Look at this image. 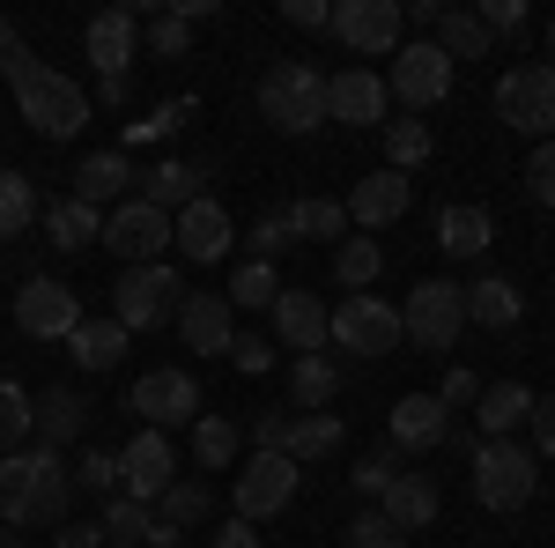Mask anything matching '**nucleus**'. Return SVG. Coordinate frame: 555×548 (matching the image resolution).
<instances>
[{"mask_svg":"<svg viewBox=\"0 0 555 548\" xmlns=\"http://www.w3.org/2000/svg\"><path fill=\"white\" fill-rule=\"evenodd\" d=\"M334 275H341V290H348V296H363V290H371V282L385 275L378 238H341V245H334Z\"/></svg>","mask_w":555,"mask_h":548,"instance_id":"35","label":"nucleus"},{"mask_svg":"<svg viewBox=\"0 0 555 548\" xmlns=\"http://www.w3.org/2000/svg\"><path fill=\"white\" fill-rule=\"evenodd\" d=\"M274 341L297 348V356H319L326 348V304L311 290H282L274 296Z\"/></svg>","mask_w":555,"mask_h":548,"instance_id":"23","label":"nucleus"},{"mask_svg":"<svg viewBox=\"0 0 555 548\" xmlns=\"http://www.w3.org/2000/svg\"><path fill=\"white\" fill-rule=\"evenodd\" d=\"M96 245H112L119 267H156V259L171 253V215L149 208V201L133 193V201H119V208L104 215V238H96Z\"/></svg>","mask_w":555,"mask_h":548,"instance_id":"11","label":"nucleus"},{"mask_svg":"<svg viewBox=\"0 0 555 548\" xmlns=\"http://www.w3.org/2000/svg\"><path fill=\"white\" fill-rule=\"evenodd\" d=\"M52 548H104V526H75V519H67V526L52 534Z\"/></svg>","mask_w":555,"mask_h":548,"instance_id":"57","label":"nucleus"},{"mask_svg":"<svg viewBox=\"0 0 555 548\" xmlns=\"http://www.w3.org/2000/svg\"><path fill=\"white\" fill-rule=\"evenodd\" d=\"M15 112H23L44 141H75V133L89 127V89L75 82V75H60V67L38 60V67L15 82Z\"/></svg>","mask_w":555,"mask_h":548,"instance_id":"4","label":"nucleus"},{"mask_svg":"<svg viewBox=\"0 0 555 548\" xmlns=\"http://www.w3.org/2000/svg\"><path fill=\"white\" fill-rule=\"evenodd\" d=\"M67 356H75L82 371H112V364L127 356V327H119L112 311H104V319H89V311H82V327L67 334Z\"/></svg>","mask_w":555,"mask_h":548,"instance_id":"29","label":"nucleus"},{"mask_svg":"<svg viewBox=\"0 0 555 548\" xmlns=\"http://www.w3.org/2000/svg\"><path fill=\"white\" fill-rule=\"evenodd\" d=\"M178 304H185V282H178L171 259H156V267H119V290H112V319H119L127 334H156V327H171Z\"/></svg>","mask_w":555,"mask_h":548,"instance_id":"6","label":"nucleus"},{"mask_svg":"<svg viewBox=\"0 0 555 548\" xmlns=\"http://www.w3.org/2000/svg\"><path fill=\"white\" fill-rule=\"evenodd\" d=\"M489 30H481V15H474V8H452V15H444V23H437V52H444V60H489Z\"/></svg>","mask_w":555,"mask_h":548,"instance_id":"36","label":"nucleus"},{"mask_svg":"<svg viewBox=\"0 0 555 548\" xmlns=\"http://www.w3.org/2000/svg\"><path fill=\"white\" fill-rule=\"evenodd\" d=\"M89 67H96V82H133V44H141V15L133 8H104V15H89Z\"/></svg>","mask_w":555,"mask_h":548,"instance_id":"16","label":"nucleus"},{"mask_svg":"<svg viewBox=\"0 0 555 548\" xmlns=\"http://www.w3.org/2000/svg\"><path fill=\"white\" fill-rule=\"evenodd\" d=\"M30 67H38V60H30V44L15 38V23H8V15H0V75H8V82H23V75H30Z\"/></svg>","mask_w":555,"mask_h":548,"instance_id":"50","label":"nucleus"},{"mask_svg":"<svg viewBox=\"0 0 555 548\" xmlns=\"http://www.w3.org/2000/svg\"><path fill=\"white\" fill-rule=\"evenodd\" d=\"M437 245L452 259L489 253V245H496V215L481 208V201H444V208H437Z\"/></svg>","mask_w":555,"mask_h":548,"instance_id":"24","label":"nucleus"},{"mask_svg":"<svg viewBox=\"0 0 555 548\" xmlns=\"http://www.w3.org/2000/svg\"><path fill=\"white\" fill-rule=\"evenodd\" d=\"M201 178H208V170L201 164H156L149 170V186H141V201H149V208H164V215H178V208H193V201H201Z\"/></svg>","mask_w":555,"mask_h":548,"instance_id":"32","label":"nucleus"},{"mask_svg":"<svg viewBox=\"0 0 555 548\" xmlns=\"http://www.w3.org/2000/svg\"><path fill=\"white\" fill-rule=\"evenodd\" d=\"M75 489H89V497H119V453H82Z\"/></svg>","mask_w":555,"mask_h":548,"instance_id":"44","label":"nucleus"},{"mask_svg":"<svg viewBox=\"0 0 555 548\" xmlns=\"http://www.w3.org/2000/svg\"><path fill=\"white\" fill-rule=\"evenodd\" d=\"M297 460L289 453H253V460L237 467V519L245 526H259V519H274V511L297 505Z\"/></svg>","mask_w":555,"mask_h":548,"instance_id":"13","label":"nucleus"},{"mask_svg":"<svg viewBox=\"0 0 555 548\" xmlns=\"http://www.w3.org/2000/svg\"><path fill=\"white\" fill-rule=\"evenodd\" d=\"M348 548H408V534H400L385 511H356V526H348Z\"/></svg>","mask_w":555,"mask_h":548,"instance_id":"46","label":"nucleus"},{"mask_svg":"<svg viewBox=\"0 0 555 548\" xmlns=\"http://www.w3.org/2000/svg\"><path fill=\"white\" fill-rule=\"evenodd\" d=\"M385 170H400V178H408V170H423L429 164V149H437V141H429V127L423 119H415V112H408V119H385Z\"/></svg>","mask_w":555,"mask_h":548,"instance_id":"34","label":"nucleus"},{"mask_svg":"<svg viewBox=\"0 0 555 548\" xmlns=\"http://www.w3.org/2000/svg\"><path fill=\"white\" fill-rule=\"evenodd\" d=\"M127 186H133L127 149H96V156H82V170H75V201H89V208H119Z\"/></svg>","mask_w":555,"mask_h":548,"instance_id":"25","label":"nucleus"},{"mask_svg":"<svg viewBox=\"0 0 555 548\" xmlns=\"http://www.w3.org/2000/svg\"><path fill=\"white\" fill-rule=\"evenodd\" d=\"M526 193L555 208V141H533V164H526Z\"/></svg>","mask_w":555,"mask_h":548,"instance_id":"48","label":"nucleus"},{"mask_svg":"<svg viewBox=\"0 0 555 548\" xmlns=\"http://www.w3.org/2000/svg\"><path fill=\"white\" fill-rule=\"evenodd\" d=\"M208 511H215V489H208V482H171V489L156 497V519H164V526H178V534H185V526H201Z\"/></svg>","mask_w":555,"mask_h":548,"instance_id":"39","label":"nucleus"},{"mask_svg":"<svg viewBox=\"0 0 555 548\" xmlns=\"http://www.w3.org/2000/svg\"><path fill=\"white\" fill-rule=\"evenodd\" d=\"M289 400H297V416H326L341 400V364L334 356H297L289 364Z\"/></svg>","mask_w":555,"mask_h":548,"instance_id":"27","label":"nucleus"},{"mask_svg":"<svg viewBox=\"0 0 555 548\" xmlns=\"http://www.w3.org/2000/svg\"><path fill=\"white\" fill-rule=\"evenodd\" d=\"M178 482V453L164 430H141V437H127V453H119V497H133V505L156 511V497Z\"/></svg>","mask_w":555,"mask_h":548,"instance_id":"15","label":"nucleus"},{"mask_svg":"<svg viewBox=\"0 0 555 548\" xmlns=\"http://www.w3.org/2000/svg\"><path fill=\"white\" fill-rule=\"evenodd\" d=\"M289 245H297V230H289V215H282V208L253 222V259H274V253H289Z\"/></svg>","mask_w":555,"mask_h":548,"instance_id":"47","label":"nucleus"},{"mask_svg":"<svg viewBox=\"0 0 555 548\" xmlns=\"http://www.w3.org/2000/svg\"><path fill=\"white\" fill-rule=\"evenodd\" d=\"M215 548H267L253 534V526H245V519H230V526H222V534H215Z\"/></svg>","mask_w":555,"mask_h":548,"instance_id":"58","label":"nucleus"},{"mask_svg":"<svg viewBox=\"0 0 555 548\" xmlns=\"http://www.w3.org/2000/svg\"><path fill=\"white\" fill-rule=\"evenodd\" d=\"M282 215H289L297 238H334V245L348 238V208L341 201H297V208H282Z\"/></svg>","mask_w":555,"mask_h":548,"instance_id":"42","label":"nucleus"},{"mask_svg":"<svg viewBox=\"0 0 555 548\" xmlns=\"http://www.w3.org/2000/svg\"><path fill=\"white\" fill-rule=\"evenodd\" d=\"M127 408L141 416V430H171V422H201V379L193 371H178V364H164V371H141L127 393Z\"/></svg>","mask_w":555,"mask_h":548,"instance_id":"12","label":"nucleus"},{"mask_svg":"<svg viewBox=\"0 0 555 548\" xmlns=\"http://www.w3.org/2000/svg\"><path fill=\"white\" fill-rule=\"evenodd\" d=\"M185 119H193V104H185V97H178V104H156V112H149V119L133 127V141H164V133L185 127Z\"/></svg>","mask_w":555,"mask_h":548,"instance_id":"52","label":"nucleus"},{"mask_svg":"<svg viewBox=\"0 0 555 548\" xmlns=\"http://www.w3.org/2000/svg\"><path fill=\"white\" fill-rule=\"evenodd\" d=\"M341 445H348L341 416H289V445H282V453L304 467V460H334Z\"/></svg>","mask_w":555,"mask_h":548,"instance_id":"33","label":"nucleus"},{"mask_svg":"<svg viewBox=\"0 0 555 548\" xmlns=\"http://www.w3.org/2000/svg\"><path fill=\"white\" fill-rule=\"evenodd\" d=\"M15 327L30 341H67L82 327V296L67 290V282H52V275H30V282L15 290Z\"/></svg>","mask_w":555,"mask_h":548,"instance_id":"14","label":"nucleus"},{"mask_svg":"<svg viewBox=\"0 0 555 548\" xmlns=\"http://www.w3.org/2000/svg\"><path fill=\"white\" fill-rule=\"evenodd\" d=\"M326 341L348 348V356H363V364H378V356H392L408 334H400V311H392L385 296H341V304L326 311Z\"/></svg>","mask_w":555,"mask_h":548,"instance_id":"7","label":"nucleus"},{"mask_svg":"<svg viewBox=\"0 0 555 548\" xmlns=\"http://www.w3.org/2000/svg\"><path fill=\"white\" fill-rule=\"evenodd\" d=\"M533 460H555V393H533Z\"/></svg>","mask_w":555,"mask_h":548,"instance_id":"51","label":"nucleus"},{"mask_svg":"<svg viewBox=\"0 0 555 548\" xmlns=\"http://www.w3.org/2000/svg\"><path fill=\"white\" fill-rule=\"evenodd\" d=\"M548 52H555V23H548Z\"/></svg>","mask_w":555,"mask_h":548,"instance_id":"62","label":"nucleus"},{"mask_svg":"<svg viewBox=\"0 0 555 548\" xmlns=\"http://www.w3.org/2000/svg\"><path fill=\"white\" fill-rule=\"evenodd\" d=\"M415 201V178H400V170H371V178H356V193H348V230H385V222H400Z\"/></svg>","mask_w":555,"mask_h":548,"instance_id":"20","label":"nucleus"},{"mask_svg":"<svg viewBox=\"0 0 555 548\" xmlns=\"http://www.w3.org/2000/svg\"><path fill=\"white\" fill-rule=\"evenodd\" d=\"M437 400H444V408H467V400H481V393H474V371H444Z\"/></svg>","mask_w":555,"mask_h":548,"instance_id":"56","label":"nucleus"},{"mask_svg":"<svg viewBox=\"0 0 555 548\" xmlns=\"http://www.w3.org/2000/svg\"><path fill=\"white\" fill-rule=\"evenodd\" d=\"M230 311H274V296H282V275H274V259H245L237 267V282H230Z\"/></svg>","mask_w":555,"mask_h":548,"instance_id":"37","label":"nucleus"},{"mask_svg":"<svg viewBox=\"0 0 555 548\" xmlns=\"http://www.w3.org/2000/svg\"><path fill=\"white\" fill-rule=\"evenodd\" d=\"M30 408H38V400H30L23 385H15V379H0V460L30 445Z\"/></svg>","mask_w":555,"mask_h":548,"instance_id":"41","label":"nucleus"},{"mask_svg":"<svg viewBox=\"0 0 555 548\" xmlns=\"http://www.w3.org/2000/svg\"><path fill=\"white\" fill-rule=\"evenodd\" d=\"M156 511L133 505V497H104V541H149Z\"/></svg>","mask_w":555,"mask_h":548,"instance_id":"43","label":"nucleus"},{"mask_svg":"<svg viewBox=\"0 0 555 548\" xmlns=\"http://www.w3.org/2000/svg\"><path fill=\"white\" fill-rule=\"evenodd\" d=\"M178 541H185V534H178V526H164V519H156V526H149V541H141V548H178Z\"/></svg>","mask_w":555,"mask_h":548,"instance_id":"59","label":"nucleus"},{"mask_svg":"<svg viewBox=\"0 0 555 548\" xmlns=\"http://www.w3.org/2000/svg\"><path fill=\"white\" fill-rule=\"evenodd\" d=\"M0 548H15V534H0Z\"/></svg>","mask_w":555,"mask_h":548,"instance_id":"61","label":"nucleus"},{"mask_svg":"<svg viewBox=\"0 0 555 548\" xmlns=\"http://www.w3.org/2000/svg\"><path fill=\"white\" fill-rule=\"evenodd\" d=\"M378 511L400 534H423L429 519H437V482H429V474H392V489L378 497Z\"/></svg>","mask_w":555,"mask_h":548,"instance_id":"28","label":"nucleus"},{"mask_svg":"<svg viewBox=\"0 0 555 548\" xmlns=\"http://www.w3.org/2000/svg\"><path fill=\"white\" fill-rule=\"evenodd\" d=\"M38 186L23 178V170H0V238H23L30 222H38Z\"/></svg>","mask_w":555,"mask_h":548,"instance_id":"38","label":"nucleus"},{"mask_svg":"<svg viewBox=\"0 0 555 548\" xmlns=\"http://www.w3.org/2000/svg\"><path fill=\"white\" fill-rule=\"evenodd\" d=\"M193 460L208 467V474H222V467L237 460V422L230 416H201L193 422Z\"/></svg>","mask_w":555,"mask_h":548,"instance_id":"40","label":"nucleus"},{"mask_svg":"<svg viewBox=\"0 0 555 548\" xmlns=\"http://www.w3.org/2000/svg\"><path fill=\"white\" fill-rule=\"evenodd\" d=\"M533 489H541L533 445H518V437H481L474 445V505L481 511H518L533 505Z\"/></svg>","mask_w":555,"mask_h":548,"instance_id":"3","label":"nucleus"},{"mask_svg":"<svg viewBox=\"0 0 555 548\" xmlns=\"http://www.w3.org/2000/svg\"><path fill=\"white\" fill-rule=\"evenodd\" d=\"M104 548H141V541H104Z\"/></svg>","mask_w":555,"mask_h":548,"instance_id":"60","label":"nucleus"},{"mask_svg":"<svg viewBox=\"0 0 555 548\" xmlns=\"http://www.w3.org/2000/svg\"><path fill=\"white\" fill-rule=\"evenodd\" d=\"M259 119L274 133H319L326 127V75L304 60H274L259 75Z\"/></svg>","mask_w":555,"mask_h":548,"instance_id":"2","label":"nucleus"},{"mask_svg":"<svg viewBox=\"0 0 555 548\" xmlns=\"http://www.w3.org/2000/svg\"><path fill=\"white\" fill-rule=\"evenodd\" d=\"M385 75L371 67H341V75H326V119H341V127H385Z\"/></svg>","mask_w":555,"mask_h":548,"instance_id":"19","label":"nucleus"},{"mask_svg":"<svg viewBox=\"0 0 555 548\" xmlns=\"http://www.w3.org/2000/svg\"><path fill=\"white\" fill-rule=\"evenodd\" d=\"M334 38L356 52V60H392L400 44H408V8L400 0H334V23H326Z\"/></svg>","mask_w":555,"mask_h":548,"instance_id":"9","label":"nucleus"},{"mask_svg":"<svg viewBox=\"0 0 555 548\" xmlns=\"http://www.w3.org/2000/svg\"><path fill=\"white\" fill-rule=\"evenodd\" d=\"M282 15H289L297 30H326V23H334V0H282Z\"/></svg>","mask_w":555,"mask_h":548,"instance_id":"53","label":"nucleus"},{"mask_svg":"<svg viewBox=\"0 0 555 548\" xmlns=\"http://www.w3.org/2000/svg\"><path fill=\"white\" fill-rule=\"evenodd\" d=\"M75 511V474L60 467V453L23 445L0 460V519L8 526H67Z\"/></svg>","mask_w":555,"mask_h":548,"instance_id":"1","label":"nucleus"},{"mask_svg":"<svg viewBox=\"0 0 555 548\" xmlns=\"http://www.w3.org/2000/svg\"><path fill=\"white\" fill-rule=\"evenodd\" d=\"M526 416H533V385H518V379L489 385V393L474 400V422H481V437H512Z\"/></svg>","mask_w":555,"mask_h":548,"instance_id":"31","label":"nucleus"},{"mask_svg":"<svg viewBox=\"0 0 555 548\" xmlns=\"http://www.w3.org/2000/svg\"><path fill=\"white\" fill-rule=\"evenodd\" d=\"M385 437H392V453H429V445L452 437V408H444L437 393H408V400H392Z\"/></svg>","mask_w":555,"mask_h":548,"instance_id":"21","label":"nucleus"},{"mask_svg":"<svg viewBox=\"0 0 555 548\" xmlns=\"http://www.w3.org/2000/svg\"><path fill=\"white\" fill-rule=\"evenodd\" d=\"M518 311H526V296H518L512 275H481L467 290V327H489V334H512Z\"/></svg>","mask_w":555,"mask_h":548,"instance_id":"26","label":"nucleus"},{"mask_svg":"<svg viewBox=\"0 0 555 548\" xmlns=\"http://www.w3.org/2000/svg\"><path fill=\"white\" fill-rule=\"evenodd\" d=\"M392 474H400V453H392V445H385V453H363V460H356V497H385Z\"/></svg>","mask_w":555,"mask_h":548,"instance_id":"45","label":"nucleus"},{"mask_svg":"<svg viewBox=\"0 0 555 548\" xmlns=\"http://www.w3.org/2000/svg\"><path fill=\"white\" fill-rule=\"evenodd\" d=\"M230 364H237L245 379L274 371V341H267V334H237V341H230Z\"/></svg>","mask_w":555,"mask_h":548,"instance_id":"49","label":"nucleus"},{"mask_svg":"<svg viewBox=\"0 0 555 548\" xmlns=\"http://www.w3.org/2000/svg\"><path fill=\"white\" fill-rule=\"evenodd\" d=\"M496 119L533 141H555V60H526L496 82Z\"/></svg>","mask_w":555,"mask_h":548,"instance_id":"8","label":"nucleus"},{"mask_svg":"<svg viewBox=\"0 0 555 548\" xmlns=\"http://www.w3.org/2000/svg\"><path fill=\"white\" fill-rule=\"evenodd\" d=\"M230 215H222V201H193V208H178L171 215V245H178V259H193V267H215V259H230Z\"/></svg>","mask_w":555,"mask_h":548,"instance_id":"17","label":"nucleus"},{"mask_svg":"<svg viewBox=\"0 0 555 548\" xmlns=\"http://www.w3.org/2000/svg\"><path fill=\"white\" fill-rule=\"evenodd\" d=\"M82 430H89V393H75V385H52V393H38V408H30V437H38L44 453L75 445Z\"/></svg>","mask_w":555,"mask_h":548,"instance_id":"22","label":"nucleus"},{"mask_svg":"<svg viewBox=\"0 0 555 548\" xmlns=\"http://www.w3.org/2000/svg\"><path fill=\"white\" fill-rule=\"evenodd\" d=\"M289 445V416H253V453H282Z\"/></svg>","mask_w":555,"mask_h":548,"instance_id":"55","label":"nucleus"},{"mask_svg":"<svg viewBox=\"0 0 555 548\" xmlns=\"http://www.w3.org/2000/svg\"><path fill=\"white\" fill-rule=\"evenodd\" d=\"M400 334L415 341V348H429V356H452L460 334H467V290H460V282H444V275L415 282L408 304H400Z\"/></svg>","mask_w":555,"mask_h":548,"instance_id":"5","label":"nucleus"},{"mask_svg":"<svg viewBox=\"0 0 555 548\" xmlns=\"http://www.w3.org/2000/svg\"><path fill=\"white\" fill-rule=\"evenodd\" d=\"M385 97H400L408 112H429V104L452 97V60L437 52V38H408L400 52H392V67H385Z\"/></svg>","mask_w":555,"mask_h":548,"instance_id":"10","label":"nucleus"},{"mask_svg":"<svg viewBox=\"0 0 555 548\" xmlns=\"http://www.w3.org/2000/svg\"><path fill=\"white\" fill-rule=\"evenodd\" d=\"M178 334H185L193 356H230V341H237L230 296L222 290H185V304H178Z\"/></svg>","mask_w":555,"mask_h":548,"instance_id":"18","label":"nucleus"},{"mask_svg":"<svg viewBox=\"0 0 555 548\" xmlns=\"http://www.w3.org/2000/svg\"><path fill=\"white\" fill-rule=\"evenodd\" d=\"M96 238H104V215L89 208V201H75V193H67V201H52V208H44V245L82 253V245H96Z\"/></svg>","mask_w":555,"mask_h":548,"instance_id":"30","label":"nucleus"},{"mask_svg":"<svg viewBox=\"0 0 555 548\" xmlns=\"http://www.w3.org/2000/svg\"><path fill=\"white\" fill-rule=\"evenodd\" d=\"M474 15H481V30H489V38H496V30H518V23H526V8H518V0H481Z\"/></svg>","mask_w":555,"mask_h":548,"instance_id":"54","label":"nucleus"}]
</instances>
